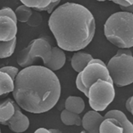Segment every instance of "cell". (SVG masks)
Here are the masks:
<instances>
[{
	"mask_svg": "<svg viewBox=\"0 0 133 133\" xmlns=\"http://www.w3.org/2000/svg\"><path fill=\"white\" fill-rule=\"evenodd\" d=\"M60 81L45 66L31 65L19 71L14 81L16 103L26 112L43 113L52 109L61 95Z\"/></svg>",
	"mask_w": 133,
	"mask_h": 133,
	"instance_id": "6da1fadb",
	"label": "cell"
},
{
	"mask_svg": "<svg viewBox=\"0 0 133 133\" xmlns=\"http://www.w3.org/2000/svg\"><path fill=\"white\" fill-rule=\"evenodd\" d=\"M49 28L58 47L77 51L92 41L96 22L91 12L83 5L66 2L55 8L48 19Z\"/></svg>",
	"mask_w": 133,
	"mask_h": 133,
	"instance_id": "7a4b0ae2",
	"label": "cell"
},
{
	"mask_svg": "<svg viewBox=\"0 0 133 133\" xmlns=\"http://www.w3.org/2000/svg\"><path fill=\"white\" fill-rule=\"evenodd\" d=\"M107 39L120 49H129L133 45L132 13L118 11L112 14L104 24Z\"/></svg>",
	"mask_w": 133,
	"mask_h": 133,
	"instance_id": "3957f363",
	"label": "cell"
},
{
	"mask_svg": "<svg viewBox=\"0 0 133 133\" xmlns=\"http://www.w3.org/2000/svg\"><path fill=\"white\" fill-rule=\"evenodd\" d=\"M107 68L113 84L124 87L133 82V57L129 49H119L112 57Z\"/></svg>",
	"mask_w": 133,
	"mask_h": 133,
	"instance_id": "277c9868",
	"label": "cell"
},
{
	"mask_svg": "<svg viewBox=\"0 0 133 133\" xmlns=\"http://www.w3.org/2000/svg\"><path fill=\"white\" fill-rule=\"evenodd\" d=\"M52 46L45 37H39L31 41L28 45L21 50L17 56L18 64L24 68L32 65L37 59L42 60L44 65L49 62Z\"/></svg>",
	"mask_w": 133,
	"mask_h": 133,
	"instance_id": "5b68a950",
	"label": "cell"
},
{
	"mask_svg": "<svg viewBox=\"0 0 133 133\" xmlns=\"http://www.w3.org/2000/svg\"><path fill=\"white\" fill-rule=\"evenodd\" d=\"M115 95L114 84L109 81L99 79L90 85L87 98L93 110L103 111L112 102Z\"/></svg>",
	"mask_w": 133,
	"mask_h": 133,
	"instance_id": "8992f818",
	"label": "cell"
},
{
	"mask_svg": "<svg viewBox=\"0 0 133 133\" xmlns=\"http://www.w3.org/2000/svg\"><path fill=\"white\" fill-rule=\"evenodd\" d=\"M79 73L81 82L87 91L90 85L99 79H104L113 83L106 64L100 59L93 58L85 69Z\"/></svg>",
	"mask_w": 133,
	"mask_h": 133,
	"instance_id": "52a82bcc",
	"label": "cell"
},
{
	"mask_svg": "<svg viewBox=\"0 0 133 133\" xmlns=\"http://www.w3.org/2000/svg\"><path fill=\"white\" fill-rule=\"evenodd\" d=\"M17 31L14 11L8 7L0 9V42H8L13 40L16 38Z\"/></svg>",
	"mask_w": 133,
	"mask_h": 133,
	"instance_id": "ba28073f",
	"label": "cell"
},
{
	"mask_svg": "<svg viewBox=\"0 0 133 133\" xmlns=\"http://www.w3.org/2000/svg\"><path fill=\"white\" fill-rule=\"evenodd\" d=\"M15 111L12 116L4 125H7L9 128L16 133H21L26 131L30 125L29 118L21 111L19 107L15 104Z\"/></svg>",
	"mask_w": 133,
	"mask_h": 133,
	"instance_id": "9c48e42d",
	"label": "cell"
},
{
	"mask_svg": "<svg viewBox=\"0 0 133 133\" xmlns=\"http://www.w3.org/2000/svg\"><path fill=\"white\" fill-rule=\"evenodd\" d=\"M104 119V116L98 112L90 110L83 116L81 125L86 133H99L100 125Z\"/></svg>",
	"mask_w": 133,
	"mask_h": 133,
	"instance_id": "30bf717a",
	"label": "cell"
},
{
	"mask_svg": "<svg viewBox=\"0 0 133 133\" xmlns=\"http://www.w3.org/2000/svg\"><path fill=\"white\" fill-rule=\"evenodd\" d=\"M21 3L30 8L36 11H46L51 14L54 8L59 4L60 0L54 1H21Z\"/></svg>",
	"mask_w": 133,
	"mask_h": 133,
	"instance_id": "8fae6325",
	"label": "cell"
},
{
	"mask_svg": "<svg viewBox=\"0 0 133 133\" xmlns=\"http://www.w3.org/2000/svg\"><path fill=\"white\" fill-rule=\"evenodd\" d=\"M65 61L66 56L64 51L58 47H52L51 59L45 66L54 72L61 69Z\"/></svg>",
	"mask_w": 133,
	"mask_h": 133,
	"instance_id": "7c38bea8",
	"label": "cell"
},
{
	"mask_svg": "<svg viewBox=\"0 0 133 133\" xmlns=\"http://www.w3.org/2000/svg\"><path fill=\"white\" fill-rule=\"evenodd\" d=\"M93 58L89 53L77 51L73 54L72 57L71 66L75 71L78 73H81Z\"/></svg>",
	"mask_w": 133,
	"mask_h": 133,
	"instance_id": "4fadbf2b",
	"label": "cell"
},
{
	"mask_svg": "<svg viewBox=\"0 0 133 133\" xmlns=\"http://www.w3.org/2000/svg\"><path fill=\"white\" fill-rule=\"evenodd\" d=\"M15 102L10 98L0 101V124L4 125L10 119L15 111Z\"/></svg>",
	"mask_w": 133,
	"mask_h": 133,
	"instance_id": "5bb4252c",
	"label": "cell"
},
{
	"mask_svg": "<svg viewBox=\"0 0 133 133\" xmlns=\"http://www.w3.org/2000/svg\"><path fill=\"white\" fill-rule=\"evenodd\" d=\"M64 107L65 110L79 115L84 111L85 104L84 100L81 97L70 96L65 100Z\"/></svg>",
	"mask_w": 133,
	"mask_h": 133,
	"instance_id": "9a60e30c",
	"label": "cell"
},
{
	"mask_svg": "<svg viewBox=\"0 0 133 133\" xmlns=\"http://www.w3.org/2000/svg\"><path fill=\"white\" fill-rule=\"evenodd\" d=\"M14 81L6 73L0 71V96L13 91Z\"/></svg>",
	"mask_w": 133,
	"mask_h": 133,
	"instance_id": "2e32d148",
	"label": "cell"
},
{
	"mask_svg": "<svg viewBox=\"0 0 133 133\" xmlns=\"http://www.w3.org/2000/svg\"><path fill=\"white\" fill-rule=\"evenodd\" d=\"M60 119L63 124L67 126H81L82 119L78 114L70 112L65 109L60 114Z\"/></svg>",
	"mask_w": 133,
	"mask_h": 133,
	"instance_id": "e0dca14e",
	"label": "cell"
},
{
	"mask_svg": "<svg viewBox=\"0 0 133 133\" xmlns=\"http://www.w3.org/2000/svg\"><path fill=\"white\" fill-rule=\"evenodd\" d=\"M14 13L17 22L27 23L32 15L33 11L31 8L22 4L17 7Z\"/></svg>",
	"mask_w": 133,
	"mask_h": 133,
	"instance_id": "ac0fdd59",
	"label": "cell"
},
{
	"mask_svg": "<svg viewBox=\"0 0 133 133\" xmlns=\"http://www.w3.org/2000/svg\"><path fill=\"white\" fill-rule=\"evenodd\" d=\"M17 44V37L8 42H0V59L10 57L14 52Z\"/></svg>",
	"mask_w": 133,
	"mask_h": 133,
	"instance_id": "d6986e66",
	"label": "cell"
},
{
	"mask_svg": "<svg viewBox=\"0 0 133 133\" xmlns=\"http://www.w3.org/2000/svg\"><path fill=\"white\" fill-rule=\"evenodd\" d=\"M0 71L7 74L14 81H15L19 71V69L14 66L7 65L0 68Z\"/></svg>",
	"mask_w": 133,
	"mask_h": 133,
	"instance_id": "ffe728a7",
	"label": "cell"
},
{
	"mask_svg": "<svg viewBox=\"0 0 133 133\" xmlns=\"http://www.w3.org/2000/svg\"><path fill=\"white\" fill-rule=\"evenodd\" d=\"M42 16L37 12H33L27 23L31 26H37L42 21Z\"/></svg>",
	"mask_w": 133,
	"mask_h": 133,
	"instance_id": "44dd1931",
	"label": "cell"
},
{
	"mask_svg": "<svg viewBox=\"0 0 133 133\" xmlns=\"http://www.w3.org/2000/svg\"><path fill=\"white\" fill-rule=\"evenodd\" d=\"M75 83H76V86L77 88L79 91H81V92L84 93V94L86 96V97H87L88 91L85 88V87H84V86L83 85V84L81 82L79 73H78V75H77L76 81H75Z\"/></svg>",
	"mask_w": 133,
	"mask_h": 133,
	"instance_id": "7402d4cb",
	"label": "cell"
},
{
	"mask_svg": "<svg viewBox=\"0 0 133 133\" xmlns=\"http://www.w3.org/2000/svg\"><path fill=\"white\" fill-rule=\"evenodd\" d=\"M113 3L116 4H117L119 6V7H129L133 4V1L132 0H116V1H113Z\"/></svg>",
	"mask_w": 133,
	"mask_h": 133,
	"instance_id": "603a6c76",
	"label": "cell"
},
{
	"mask_svg": "<svg viewBox=\"0 0 133 133\" xmlns=\"http://www.w3.org/2000/svg\"><path fill=\"white\" fill-rule=\"evenodd\" d=\"M125 107L127 110L132 114V96L127 99L125 103Z\"/></svg>",
	"mask_w": 133,
	"mask_h": 133,
	"instance_id": "cb8c5ba5",
	"label": "cell"
},
{
	"mask_svg": "<svg viewBox=\"0 0 133 133\" xmlns=\"http://www.w3.org/2000/svg\"><path fill=\"white\" fill-rule=\"evenodd\" d=\"M34 133H50V132L48 129L43 127H41L35 130Z\"/></svg>",
	"mask_w": 133,
	"mask_h": 133,
	"instance_id": "d4e9b609",
	"label": "cell"
},
{
	"mask_svg": "<svg viewBox=\"0 0 133 133\" xmlns=\"http://www.w3.org/2000/svg\"><path fill=\"white\" fill-rule=\"evenodd\" d=\"M49 130L50 131V133H62L61 131H60L59 129H58L50 128V129H49Z\"/></svg>",
	"mask_w": 133,
	"mask_h": 133,
	"instance_id": "484cf974",
	"label": "cell"
},
{
	"mask_svg": "<svg viewBox=\"0 0 133 133\" xmlns=\"http://www.w3.org/2000/svg\"><path fill=\"white\" fill-rule=\"evenodd\" d=\"M80 133H86V132H85V131H81Z\"/></svg>",
	"mask_w": 133,
	"mask_h": 133,
	"instance_id": "4316f807",
	"label": "cell"
},
{
	"mask_svg": "<svg viewBox=\"0 0 133 133\" xmlns=\"http://www.w3.org/2000/svg\"><path fill=\"white\" fill-rule=\"evenodd\" d=\"M0 133H2V132H1V128H0Z\"/></svg>",
	"mask_w": 133,
	"mask_h": 133,
	"instance_id": "83f0119b",
	"label": "cell"
}]
</instances>
